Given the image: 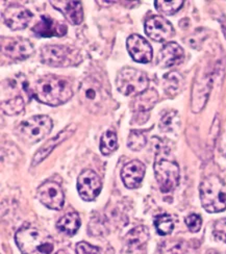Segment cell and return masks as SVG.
<instances>
[{
  "mask_svg": "<svg viewBox=\"0 0 226 254\" xmlns=\"http://www.w3.org/2000/svg\"><path fill=\"white\" fill-rule=\"evenodd\" d=\"M34 96L42 103L58 107L66 103L73 96L72 82L58 75L43 76L36 83Z\"/></svg>",
  "mask_w": 226,
  "mask_h": 254,
  "instance_id": "1",
  "label": "cell"
},
{
  "mask_svg": "<svg viewBox=\"0 0 226 254\" xmlns=\"http://www.w3.org/2000/svg\"><path fill=\"white\" fill-rule=\"evenodd\" d=\"M15 241L22 254H51L55 242L44 231L34 227H23L17 231Z\"/></svg>",
  "mask_w": 226,
  "mask_h": 254,
  "instance_id": "2",
  "label": "cell"
},
{
  "mask_svg": "<svg viewBox=\"0 0 226 254\" xmlns=\"http://www.w3.org/2000/svg\"><path fill=\"white\" fill-rule=\"evenodd\" d=\"M202 207L211 214L226 209V187L217 175H210L202 181L200 188Z\"/></svg>",
  "mask_w": 226,
  "mask_h": 254,
  "instance_id": "3",
  "label": "cell"
},
{
  "mask_svg": "<svg viewBox=\"0 0 226 254\" xmlns=\"http://www.w3.org/2000/svg\"><path fill=\"white\" fill-rule=\"evenodd\" d=\"M79 100L91 113H100L109 104L110 95L96 77L85 78L79 87Z\"/></svg>",
  "mask_w": 226,
  "mask_h": 254,
  "instance_id": "4",
  "label": "cell"
},
{
  "mask_svg": "<svg viewBox=\"0 0 226 254\" xmlns=\"http://www.w3.org/2000/svg\"><path fill=\"white\" fill-rule=\"evenodd\" d=\"M41 61L51 67H71L80 63L79 51L73 47L46 45L42 48Z\"/></svg>",
  "mask_w": 226,
  "mask_h": 254,
  "instance_id": "5",
  "label": "cell"
},
{
  "mask_svg": "<svg viewBox=\"0 0 226 254\" xmlns=\"http://www.w3.org/2000/svg\"><path fill=\"white\" fill-rule=\"evenodd\" d=\"M148 77L146 74L135 68H123L116 78V87L125 96L139 95L147 90Z\"/></svg>",
  "mask_w": 226,
  "mask_h": 254,
  "instance_id": "6",
  "label": "cell"
},
{
  "mask_svg": "<svg viewBox=\"0 0 226 254\" xmlns=\"http://www.w3.org/2000/svg\"><path fill=\"white\" fill-rule=\"evenodd\" d=\"M52 126V120L48 116H35L20 123L17 132L21 139L26 143L35 144L50 133Z\"/></svg>",
  "mask_w": 226,
  "mask_h": 254,
  "instance_id": "7",
  "label": "cell"
},
{
  "mask_svg": "<svg viewBox=\"0 0 226 254\" xmlns=\"http://www.w3.org/2000/svg\"><path fill=\"white\" fill-rule=\"evenodd\" d=\"M154 174L159 189L163 193H170L179 184L180 172L176 163L161 160L154 165Z\"/></svg>",
  "mask_w": 226,
  "mask_h": 254,
  "instance_id": "8",
  "label": "cell"
},
{
  "mask_svg": "<svg viewBox=\"0 0 226 254\" xmlns=\"http://www.w3.org/2000/svg\"><path fill=\"white\" fill-rule=\"evenodd\" d=\"M1 52L3 56L13 61H23L32 55L34 46L26 39L2 37Z\"/></svg>",
  "mask_w": 226,
  "mask_h": 254,
  "instance_id": "9",
  "label": "cell"
},
{
  "mask_svg": "<svg viewBox=\"0 0 226 254\" xmlns=\"http://www.w3.org/2000/svg\"><path fill=\"white\" fill-rule=\"evenodd\" d=\"M42 204L50 209L60 210L65 204V195L61 186L56 182H46L40 186L37 193Z\"/></svg>",
  "mask_w": 226,
  "mask_h": 254,
  "instance_id": "10",
  "label": "cell"
},
{
  "mask_svg": "<svg viewBox=\"0 0 226 254\" xmlns=\"http://www.w3.org/2000/svg\"><path fill=\"white\" fill-rule=\"evenodd\" d=\"M146 35L155 42H165L173 38L175 30L167 19L160 16H153L145 23Z\"/></svg>",
  "mask_w": 226,
  "mask_h": 254,
  "instance_id": "11",
  "label": "cell"
},
{
  "mask_svg": "<svg viewBox=\"0 0 226 254\" xmlns=\"http://www.w3.org/2000/svg\"><path fill=\"white\" fill-rule=\"evenodd\" d=\"M101 179L92 170H84L77 179V190L84 201H93L100 194Z\"/></svg>",
  "mask_w": 226,
  "mask_h": 254,
  "instance_id": "12",
  "label": "cell"
},
{
  "mask_svg": "<svg viewBox=\"0 0 226 254\" xmlns=\"http://www.w3.org/2000/svg\"><path fill=\"white\" fill-rule=\"evenodd\" d=\"M4 23L13 30L24 29L29 24L32 14L27 8L19 4H10L2 13Z\"/></svg>",
  "mask_w": 226,
  "mask_h": 254,
  "instance_id": "13",
  "label": "cell"
},
{
  "mask_svg": "<svg viewBox=\"0 0 226 254\" xmlns=\"http://www.w3.org/2000/svg\"><path fill=\"white\" fill-rule=\"evenodd\" d=\"M129 55L138 63L146 64L152 60V47L141 36L132 35L126 42Z\"/></svg>",
  "mask_w": 226,
  "mask_h": 254,
  "instance_id": "14",
  "label": "cell"
},
{
  "mask_svg": "<svg viewBox=\"0 0 226 254\" xmlns=\"http://www.w3.org/2000/svg\"><path fill=\"white\" fill-rule=\"evenodd\" d=\"M32 31L40 38L63 37L67 34V25L48 16H42L39 22L32 27Z\"/></svg>",
  "mask_w": 226,
  "mask_h": 254,
  "instance_id": "15",
  "label": "cell"
},
{
  "mask_svg": "<svg viewBox=\"0 0 226 254\" xmlns=\"http://www.w3.org/2000/svg\"><path fill=\"white\" fill-rule=\"evenodd\" d=\"M75 129H76V125L70 124L63 131H61L58 135H56L55 137H52V139H50L47 143L43 145L40 148V149L36 152L34 160H32V166H37L38 164H40L41 162L44 161L45 158L53 151V149H55L57 146H59L65 140H67L68 137H70L74 133Z\"/></svg>",
  "mask_w": 226,
  "mask_h": 254,
  "instance_id": "16",
  "label": "cell"
},
{
  "mask_svg": "<svg viewBox=\"0 0 226 254\" xmlns=\"http://www.w3.org/2000/svg\"><path fill=\"white\" fill-rule=\"evenodd\" d=\"M146 171L145 165L138 160L127 163L121 171L123 184L128 189H136L142 183Z\"/></svg>",
  "mask_w": 226,
  "mask_h": 254,
  "instance_id": "17",
  "label": "cell"
},
{
  "mask_svg": "<svg viewBox=\"0 0 226 254\" xmlns=\"http://www.w3.org/2000/svg\"><path fill=\"white\" fill-rule=\"evenodd\" d=\"M212 89V79L207 74L201 76V78L196 79L193 89L192 97V110L194 113H198L202 110L206 104L210 91Z\"/></svg>",
  "mask_w": 226,
  "mask_h": 254,
  "instance_id": "18",
  "label": "cell"
},
{
  "mask_svg": "<svg viewBox=\"0 0 226 254\" xmlns=\"http://www.w3.org/2000/svg\"><path fill=\"white\" fill-rule=\"evenodd\" d=\"M52 6L65 16L69 22L73 25L80 24L83 20V9L81 2L79 1H59V0H51Z\"/></svg>",
  "mask_w": 226,
  "mask_h": 254,
  "instance_id": "19",
  "label": "cell"
},
{
  "mask_svg": "<svg viewBox=\"0 0 226 254\" xmlns=\"http://www.w3.org/2000/svg\"><path fill=\"white\" fill-rule=\"evenodd\" d=\"M185 58V51L177 43L170 42L159 52L158 64L163 68H170L178 65Z\"/></svg>",
  "mask_w": 226,
  "mask_h": 254,
  "instance_id": "20",
  "label": "cell"
},
{
  "mask_svg": "<svg viewBox=\"0 0 226 254\" xmlns=\"http://www.w3.org/2000/svg\"><path fill=\"white\" fill-rule=\"evenodd\" d=\"M158 100V94L154 89H147L136 96L133 102V109L137 113H147L151 110Z\"/></svg>",
  "mask_w": 226,
  "mask_h": 254,
  "instance_id": "21",
  "label": "cell"
},
{
  "mask_svg": "<svg viewBox=\"0 0 226 254\" xmlns=\"http://www.w3.org/2000/svg\"><path fill=\"white\" fill-rule=\"evenodd\" d=\"M80 227L79 215L75 211H70L63 216L57 223V228L66 236H74Z\"/></svg>",
  "mask_w": 226,
  "mask_h": 254,
  "instance_id": "22",
  "label": "cell"
},
{
  "mask_svg": "<svg viewBox=\"0 0 226 254\" xmlns=\"http://www.w3.org/2000/svg\"><path fill=\"white\" fill-rule=\"evenodd\" d=\"M149 240V231L145 226H138L126 236L127 246L131 249H138L144 246Z\"/></svg>",
  "mask_w": 226,
  "mask_h": 254,
  "instance_id": "23",
  "label": "cell"
},
{
  "mask_svg": "<svg viewBox=\"0 0 226 254\" xmlns=\"http://www.w3.org/2000/svg\"><path fill=\"white\" fill-rule=\"evenodd\" d=\"M118 148L117 134L114 130H106L100 139V151L103 155H110Z\"/></svg>",
  "mask_w": 226,
  "mask_h": 254,
  "instance_id": "24",
  "label": "cell"
},
{
  "mask_svg": "<svg viewBox=\"0 0 226 254\" xmlns=\"http://www.w3.org/2000/svg\"><path fill=\"white\" fill-rule=\"evenodd\" d=\"M182 87V77L177 72H170L164 76V88L165 91L172 95H176L179 93Z\"/></svg>",
  "mask_w": 226,
  "mask_h": 254,
  "instance_id": "25",
  "label": "cell"
},
{
  "mask_svg": "<svg viewBox=\"0 0 226 254\" xmlns=\"http://www.w3.org/2000/svg\"><path fill=\"white\" fill-rule=\"evenodd\" d=\"M154 226L159 236H167L173 231L174 221L170 215H159L154 220Z\"/></svg>",
  "mask_w": 226,
  "mask_h": 254,
  "instance_id": "26",
  "label": "cell"
},
{
  "mask_svg": "<svg viewBox=\"0 0 226 254\" xmlns=\"http://www.w3.org/2000/svg\"><path fill=\"white\" fill-rule=\"evenodd\" d=\"M24 100L22 97L16 96L12 99H8L5 101H2L1 103V110L5 115L14 116L18 115L24 110Z\"/></svg>",
  "mask_w": 226,
  "mask_h": 254,
  "instance_id": "27",
  "label": "cell"
},
{
  "mask_svg": "<svg viewBox=\"0 0 226 254\" xmlns=\"http://www.w3.org/2000/svg\"><path fill=\"white\" fill-rule=\"evenodd\" d=\"M184 1L182 0H172V1H164V0H156L154 5L159 13L164 15H173L181 8Z\"/></svg>",
  "mask_w": 226,
  "mask_h": 254,
  "instance_id": "28",
  "label": "cell"
},
{
  "mask_svg": "<svg viewBox=\"0 0 226 254\" xmlns=\"http://www.w3.org/2000/svg\"><path fill=\"white\" fill-rule=\"evenodd\" d=\"M147 143V140L145 135L138 130H132L131 133L128 135V140H127V146L129 149H132L134 151H139L143 149Z\"/></svg>",
  "mask_w": 226,
  "mask_h": 254,
  "instance_id": "29",
  "label": "cell"
},
{
  "mask_svg": "<svg viewBox=\"0 0 226 254\" xmlns=\"http://www.w3.org/2000/svg\"><path fill=\"white\" fill-rule=\"evenodd\" d=\"M178 126V118H177V112H169L167 113L163 118L160 119L159 122V128L161 131L171 132L173 131Z\"/></svg>",
  "mask_w": 226,
  "mask_h": 254,
  "instance_id": "30",
  "label": "cell"
},
{
  "mask_svg": "<svg viewBox=\"0 0 226 254\" xmlns=\"http://www.w3.org/2000/svg\"><path fill=\"white\" fill-rule=\"evenodd\" d=\"M213 234L217 239L226 243V218L218 220L214 224Z\"/></svg>",
  "mask_w": 226,
  "mask_h": 254,
  "instance_id": "31",
  "label": "cell"
},
{
  "mask_svg": "<svg viewBox=\"0 0 226 254\" xmlns=\"http://www.w3.org/2000/svg\"><path fill=\"white\" fill-rule=\"evenodd\" d=\"M186 224L188 226V228L190 229V231L192 232H197L200 230L201 225H202V220L201 217L199 215L196 214H191L189 215L186 220Z\"/></svg>",
  "mask_w": 226,
  "mask_h": 254,
  "instance_id": "32",
  "label": "cell"
},
{
  "mask_svg": "<svg viewBox=\"0 0 226 254\" xmlns=\"http://www.w3.org/2000/svg\"><path fill=\"white\" fill-rule=\"evenodd\" d=\"M100 249L96 246H93L87 242H80L76 245L77 254H98Z\"/></svg>",
  "mask_w": 226,
  "mask_h": 254,
  "instance_id": "33",
  "label": "cell"
},
{
  "mask_svg": "<svg viewBox=\"0 0 226 254\" xmlns=\"http://www.w3.org/2000/svg\"><path fill=\"white\" fill-rule=\"evenodd\" d=\"M219 150H220V152L222 153V155L226 156V131L222 134L221 139H220Z\"/></svg>",
  "mask_w": 226,
  "mask_h": 254,
  "instance_id": "34",
  "label": "cell"
},
{
  "mask_svg": "<svg viewBox=\"0 0 226 254\" xmlns=\"http://www.w3.org/2000/svg\"><path fill=\"white\" fill-rule=\"evenodd\" d=\"M55 254H68L66 251H64V250H59L57 253H55Z\"/></svg>",
  "mask_w": 226,
  "mask_h": 254,
  "instance_id": "35",
  "label": "cell"
}]
</instances>
